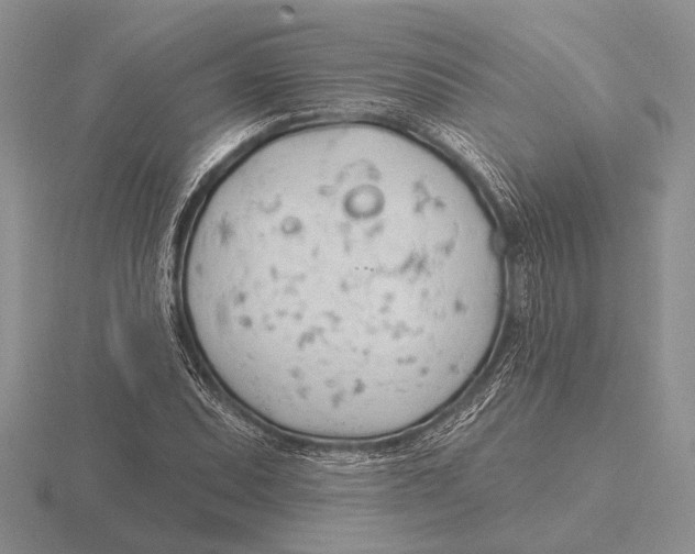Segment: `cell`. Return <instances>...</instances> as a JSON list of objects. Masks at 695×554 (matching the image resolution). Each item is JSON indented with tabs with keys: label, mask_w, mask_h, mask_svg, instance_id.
Wrapping results in <instances>:
<instances>
[{
	"label": "cell",
	"mask_w": 695,
	"mask_h": 554,
	"mask_svg": "<svg viewBox=\"0 0 695 554\" xmlns=\"http://www.w3.org/2000/svg\"><path fill=\"white\" fill-rule=\"evenodd\" d=\"M382 170L266 166L197 217L181 266L194 341L232 396L267 412L360 416L407 394L416 290Z\"/></svg>",
	"instance_id": "cell-1"
}]
</instances>
